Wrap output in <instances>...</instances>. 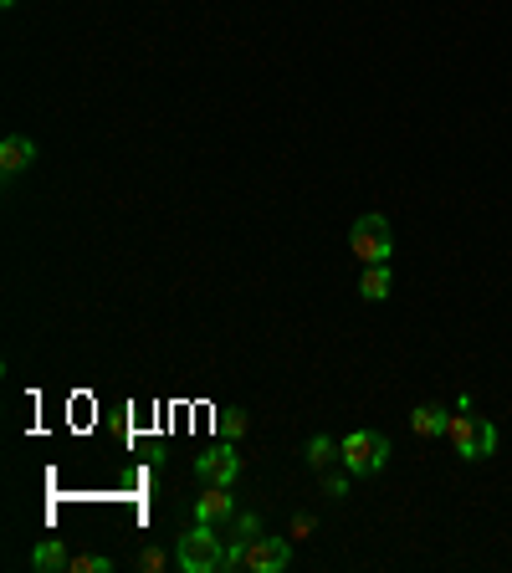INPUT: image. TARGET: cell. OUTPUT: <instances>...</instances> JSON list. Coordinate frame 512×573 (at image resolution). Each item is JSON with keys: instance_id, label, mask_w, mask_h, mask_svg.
Instances as JSON below:
<instances>
[{"instance_id": "ba28073f", "label": "cell", "mask_w": 512, "mask_h": 573, "mask_svg": "<svg viewBox=\"0 0 512 573\" xmlns=\"http://www.w3.org/2000/svg\"><path fill=\"white\" fill-rule=\"evenodd\" d=\"M31 164H36V144H31V139L11 134L6 144H0V174H6V180H16V174L31 169Z\"/></svg>"}, {"instance_id": "9a60e30c", "label": "cell", "mask_w": 512, "mask_h": 573, "mask_svg": "<svg viewBox=\"0 0 512 573\" xmlns=\"http://www.w3.org/2000/svg\"><path fill=\"white\" fill-rule=\"evenodd\" d=\"M236 538L256 543V538H262V517H256V512H241V517H236Z\"/></svg>"}, {"instance_id": "e0dca14e", "label": "cell", "mask_w": 512, "mask_h": 573, "mask_svg": "<svg viewBox=\"0 0 512 573\" xmlns=\"http://www.w3.org/2000/svg\"><path fill=\"white\" fill-rule=\"evenodd\" d=\"M221 430H226V435H241V430H246V415H241V410H236V415H221Z\"/></svg>"}, {"instance_id": "9c48e42d", "label": "cell", "mask_w": 512, "mask_h": 573, "mask_svg": "<svg viewBox=\"0 0 512 573\" xmlns=\"http://www.w3.org/2000/svg\"><path fill=\"white\" fill-rule=\"evenodd\" d=\"M446 425H451V415H446L441 405H415V410H410V430H415L420 440H441Z\"/></svg>"}, {"instance_id": "7a4b0ae2", "label": "cell", "mask_w": 512, "mask_h": 573, "mask_svg": "<svg viewBox=\"0 0 512 573\" xmlns=\"http://www.w3.org/2000/svg\"><path fill=\"white\" fill-rule=\"evenodd\" d=\"M349 246H354V261H359V267H379V261H390V256H395V231H390V220H384L379 210L359 215L354 231H349Z\"/></svg>"}, {"instance_id": "8fae6325", "label": "cell", "mask_w": 512, "mask_h": 573, "mask_svg": "<svg viewBox=\"0 0 512 573\" xmlns=\"http://www.w3.org/2000/svg\"><path fill=\"white\" fill-rule=\"evenodd\" d=\"M31 568H41V573H67V568H72V553H67L57 538H47V543L31 548Z\"/></svg>"}, {"instance_id": "4fadbf2b", "label": "cell", "mask_w": 512, "mask_h": 573, "mask_svg": "<svg viewBox=\"0 0 512 573\" xmlns=\"http://www.w3.org/2000/svg\"><path fill=\"white\" fill-rule=\"evenodd\" d=\"M67 573H113V558H103V553H82V558H72Z\"/></svg>"}, {"instance_id": "ac0fdd59", "label": "cell", "mask_w": 512, "mask_h": 573, "mask_svg": "<svg viewBox=\"0 0 512 573\" xmlns=\"http://www.w3.org/2000/svg\"><path fill=\"white\" fill-rule=\"evenodd\" d=\"M0 6H6V11H11V6H16V0H0Z\"/></svg>"}, {"instance_id": "3957f363", "label": "cell", "mask_w": 512, "mask_h": 573, "mask_svg": "<svg viewBox=\"0 0 512 573\" xmlns=\"http://www.w3.org/2000/svg\"><path fill=\"white\" fill-rule=\"evenodd\" d=\"M175 563H180L185 573H216V568L226 563V548H221V538H216V527H210V522H195L190 533H180Z\"/></svg>"}, {"instance_id": "5b68a950", "label": "cell", "mask_w": 512, "mask_h": 573, "mask_svg": "<svg viewBox=\"0 0 512 573\" xmlns=\"http://www.w3.org/2000/svg\"><path fill=\"white\" fill-rule=\"evenodd\" d=\"M195 471H200V481H216V487H236V481H241V456H236L231 446H210V451L195 456Z\"/></svg>"}, {"instance_id": "2e32d148", "label": "cell", "mask_w": 512, "mask_h": 573, "mask_svg": "<svg viewBox=\"0 0 512 573\" xmlns=\"http://www.w3.org/2000/svg\"><path fill=\"white\" fill-rule=\"evenodd\" d=\"M139 568H144V573H159V568H164V548H144V553H139Z\"/></svg>"}, {"instance_id": "30bf717a", "label": "cell", "mask_w": 512, "mask_h": 573, "mask_svg": "<svg viewBox=\"0 0 512 573\" xmlns=\"http://www.w3.org/2000/svg\"><path fill=\"white\" fill-rule=\"evenodd\" d=\"M390 292H395L390 261H379V267H364V277H359V297H364V302H384Z\"/></svg>"}, {"instance_id": "52a82bcc", "label": "cell", "mask_w": 512, "mask_h": 573, "mask_svg": "<svg viewBox=\"0 0 512 573\" xmlns=\"http://www.w3.org/2000/svg\"><path fill=\"white\" fill-rule=\"evenodd\" d=\"M195 522H210V527L236 522V497H231V487H216V481H205V492L195 497Z\"/></svg>"}, {"instance_id": "277c9868", "label": "cell", "mask_w": 512, "mask_h": 573, "mask_svg": "<svg viewBox=\"0 0 512 573\" xmlns=\"http://www.w3.org/2000/svg\"><path fill=\"white\" fill-rule=\"evenodd\" d=\"M338 466H349L354 476H374V471H384L390 466V435H379V430H354V435H344L338 440Z\"/></svg>"}, {"instance_id": "8992f818", "label": "cell", "mask_w": 512, "mask_h": 573, "mask_svg": "<svg viewBox=\"0 0 512 573\" xmlns=\"http://www.w3.org/2000/svg\"><path fill=\"white\" fill-rule=\"evenodd\" d=\"M287 563H292V543L277 538V533H262V538L246 548V568L251 573H282Z\"/></svg>"}, {"instance_id": "6da1fadb", "label": "cell", "mask_w": 512, "mask_h": 573, "mask_svg": "<svg viewBox=\"0 0 512 573\" xmlns=\"http://www.w3.org/2000/svg\"><path fill=\"white\" fill-rule=\"evenodd\" d=\"M446 440H451V451H456L461 461H487V456H497V425L482 420L466 394L456 400V415H451V425H446Z\"/></svg>"}, {"instance_id": "7c38bea8", "label": "cell", "mask_w": 512, "mask_h": 573, "mask_svg": "<svg viewBox=\"0 0 512 573\" xmlns=\"http://www.w3.org/2000/svg\"><path fill=\"white\" fill-rule=\"evenodd\" d=\"M338 456H344V451H338V440H333V435H313V440H308V451H303V461H308L313 471H328Z\"/></svg>"}, {"instance_id": "5bb4252c", "label": "cell", "mask_w": 512, "mask_h": 573, "mask_svg": "<svg viewBox=\"0 0 512 573\" xmlns=\"http://www.w3.org/2000/svg\"><path fill=\"white\" fill-rule=\"evenodd\" d=\"M349 481H354V471H349V466H344V471H333V476H328V481H323V492H328V497H333V502H338V497H349Z\"/></svg>"}]
</instances>
